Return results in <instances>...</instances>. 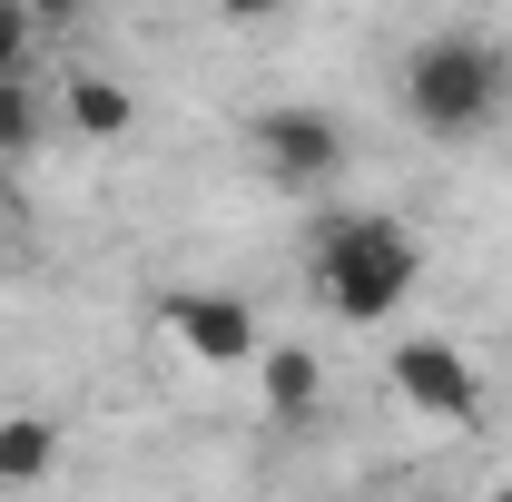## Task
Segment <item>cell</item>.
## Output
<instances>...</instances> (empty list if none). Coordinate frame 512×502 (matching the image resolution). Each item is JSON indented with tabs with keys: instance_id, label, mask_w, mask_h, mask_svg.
<instances>
[{
	"instance_id": "obj_12",
	"label": "cell",
	"mask_w": 512,
	"mask_h": 502,
	"mask_svg": "<svg viewBox=\"0 0 512 502\" xmlns=\"http://www.w3.org/2000/svg\"><path fill=\"white\" fill-rule=\"evenodd\" d=\"M207 10H217V20H237V30H256V20H276L286 0H207Z\"/></svg>"
},
{
	"instance_id": "obj_8",
	"label": "cell",
	"mask_w": 512,
	"mask_h": 502,
	"mask_svg": "<svg viewBox=\"0 0 512 502\" xmlns=\"http://www.w3.org/2000/svg\"><path fill=\"white\" fill-rule=\"evenodd\" d=\"M60 109H69L79 138H128L138 128V99H128V79H109V69H69Z\"/></svg>"
},
{
	"instance_id": "obj_3",
	"label": "cell",
	"mask_w": 512,
	"mask_h": 502,
	"mask_svg": "<svg viewBox=\"0 0 512 502\" xmlns=\"http://www.w3.org/2000/svg\"><path fill=\"white\" fill-rule=\"evenodd\" d=\"M158 335L207 375H256V355H266V325H256V306L237 286H168L158 296Z\"/></svg>"
},
{
	"instance_id": "obj_7",
	"label": "cell",
	"mask_w": 512,
	"mask_h": 502,
	"mask_svg": "<svg viewBox=\"0 0 512 502\" xmlns=\"http://www.w3.org/2000/svg\"><path fill=\"white\" fill-rule=\"evenodd\" d=\"M60 414L40 404H0V483H50L60 473Z\"/></svg>"
},
{
	"instance_id": "obj_13",
	"label": "cell",
	"mask_w": 512,
	"mask_h": 502,
	"mask_svg": "<svg viewBox=\"0 0 512 502\" xmlns=\"http://www.w3.org/2000/svg\"><path fill=\"white\" fill-rule=\"evenodd\" d=\"M473 502H512V473H503V483H483V493H473Z\"/></svg>"
},
{
	"instance_id": "obj_11",
	"label": "cell",
	"mask_w": 512,
	"mask_h": 502,
	"mask_svg": "<svg viewBox=\"0 0 512 502\" xmlns=\"http://www.w3.org/2000/svg\"><path fill=\"white\" fill-rule=\"evenodd\" d=\"M30 20H40V40H69L79 20H89V0H20Z\"/></svg>"
},
{
	"instance_id": "obj_1",
	"label": "cell",
	"mask_w": 512,
	"mask_h": 502,
	"mask_svg": "<svg viewBox=\"0 0 512 502\" xmlns=\"http://www.w3.org/2000/svg\"><path fill=\"white\" fill-rule=\"evenodd\" d=\"M306 266H316V296L335 306V325H394L404 296L424 286V237L384 207H335Z\"/></svg>"
},
{
	"instance_id": "obj_6",
	"label": "cell",
	"mask_w": 512,
	"mask_h": 502,
	"mask_svg": "<svg viewBox=\"0 0 512 502\" xmlns=\"http://www.w3.org/2000/svg\"><path fill=\"white\" fill-rule=\"evenodd\" d=\"M256 404H266V424H316L325 414V365H316V345H266L256 355Z\"/></svg>"
},
{
	"instance_id": "obj_2",
	"label": "cell",
	"mask_w": 512,
	"mask_h": 502,
	"mask_svg": "<svg viewBox=\"0 0 512 502\" xmlns=\"http://www.w3.org/2000/svg\"><path fill=\"white\" fill-rule=\"evenodd\" d=\"M394 99H404V119L424 128L434 148H463V138H483L512 109V50L493 30H434V40L404 50Z\"/></svg>"
},
{
	"instance_id": "obj_5",
	"label": "cell",
	"mask_w": 512,
	"mask_h": 502,
	"mask_svg": "<svg viewBox=\"0 0 512 502\" xmlns=\"http://www.w3.org/2000/svg\"><path fill=\"white\" fill-rule=\"evenodd\" d=\"M384 375H394V394L424 414V424H483L493 404H483V375H473V355L453 345V335H404L394 355H384Z\"/></svg>"
},
{
	"instance_id": "obj_4",
	"label": "cell",
	"mask_w": 512,
	"mask_h": 502,
	"mask_svg": "<svg viewBox=\"0 0 512 502\" xmlns=\"http://www.w3.org/2000/svg\"><path fill=\"white\" fill-rule=\"evenodd\" d=\"M247 158L276 178L286 197H316L345 178V128H335V109H306V99H276V109H256L247 119Z\"/></svg>"
},
{
	"instance_id": "obj_10",
	"label": "cell",
	"mask_w": 512,
	"mask_h": 502,
	"mask_svg": "<svg viewBox=\"0 0 512 502\" xmlns=\"http://www.w3.org/2000/svg\"><path fill=\"white\" fill-rule=\"evenodd\" d=\"M30 60H40V20L20 0H0V79H30Z\"/></svg>"
},
{
	"instance_id": "obj_9",
	"label": "cell",
	"mask_w": 512,
	"mask_h": 502,
	"mask_svg": "<svg viewBox=\"0 0 512 502\" xmlns=\"http://www.w3.org/2000/svg\"><path fill=\"white\" fill-rule=\"evenodd\" d=\"M50 138V99H40V79H0V158H30Z\"/></svg>"
}]
</instances>
